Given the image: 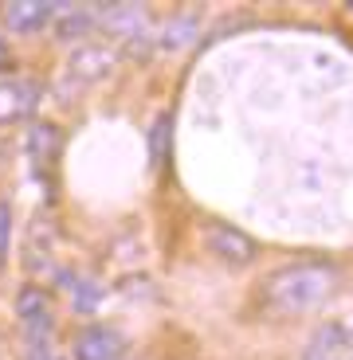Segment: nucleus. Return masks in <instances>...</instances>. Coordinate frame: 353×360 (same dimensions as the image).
<instances>
[{"instance_id": "obj_1", "label": "nucleus", "mask_w": 353, "mask_h": 360, "mask_svg": "<svg viewBox=\"0 0 353 360\" xmlns=\"http://www.w3.org/2000/svg\"><path fill=\"white\" fill-rule=\"evenodd\" d=\"M334 282L337 270L330 262H295V266H283L267 278V302L279 306L283 314H299V309L318 306L334 290Z\"/></svg>"}, {"instance_id": "obj_2", "label": "nucleus", "mask_w": 353, "mask_h": 360, "mask_svg": "<svg viewBox=\"0 0 353 360\" xmlns=\"http://www.w3.org/2000/svg\"><path fill=\"white\" fill-rule=\"evenodd\" d=\"M16 314L27 329V341L32 349L36 345H47V333H51V309H47V294L39 286H20L16 294Z\"/></svg>"}, {"instance_id": "obj_3", "label": "nucleus", "mask_w": 353, "mask_h": 360, "mask_svg": "<svg viewBox=\"0 0 353 360\" xmlns=\"http://www.w3.org/2000/svg\"><path fill=\"white\" fill-rule=\"evenodd\" d=\"M209 251L220 255L224 262L247 266V262H255L259 247H255V239H252V235H244L240 227H232V224H212V227H209Z\"/></svg>"}, {"instance_id": "obj_4", "label": "nucleus", "mask_w": 353, "mask_h": 360, "mask_svg": "<svg viewBox=\"0 0 353 360\" xmlns=\"http://www.w3.org/2000/svg\"><path fill=\"white\" fill-rule=\"evenodd\" d=\"M75 360H122V337L110 325H87L75 333Z\"/></svg>"}, {"instance_id": "obj_5", "label": "nucleus", "mask_w": 353, "mask_h": 360, "mask_svg": "<svg viewBox=\"0 0 353 360\" xmlns=\"http://www.w3.org/2000/svg\"><path fill=\"white\" fill-rule=\"evenodd\" d=\"M55 16V4H39V0H16L4 8V24L16 32V36H32V32H44V24Z\"/></svg>"}, {"instance_id": "obj_6", "label": "nucleus", "mask_w": 353, "mask_h": 360, "mask_svg": "<svg viewBox=\"0 0 353 360\" xmlns=\"http://www.w3.org/2000/svg\"><path fill=\"white\" fill-rule=\"evenodd\" d=\"M99 294H102V290L94 286V282H79V286H71V302H75L79 314H91L94 302H99Z\"/></svg>"}, {"instance_id": "obj_7", "label": "nucleus", "mask_w": 353, "mask_h": 360, "mask_svg": "<svg viewBox=\"0 0 353 360\" xmlns=\"http://www.w3.org/2000/svg\"><path fill=\"white\" fill-rule=\"evenodd\" d=\"M32 149L55 157V149H59V134H55V126H36L32 129Z\"/></svg>"}, {"instance_id": "obj_8", "label": "nucleus", "mask_w": 353, "mask_h": 360, "mask_svg": "<svg viewBox=\"0 0 353 360\" xmlns=\"http://www.w3.org/2000/svg\"><path fill=\"white\" fill-rule=\"evenodd\" d=\"M189 32H197V24H192V20H177V24L173 27H165V44L169 47H181V44H189Z\"/></svg>"}, {"instance_id": "obj_9", "label": "nucleus", "mask_w": 353, "mask_h": 360, "mask_svg": "<svg viewBox=\"0 0 353 360\" xmlns=\"http://www.w3.org/2000/svg\"><path fill=\"white\" fill-rule=\"evenodd\" d=\"M91 27V12H75V16H67L63 24H59V32H63V39L79 36V32H87Z\"/></svg>"}, {"instance_id": "obj_10", "label": "nucleus", "mask_w": 353, "mask_h": 360, "mask_svg": "<svg viewBox=\"0 0 353 360\" xmlns=\"http://www.w3.org/2000/svg\"><path fill=\"white\" fill-rule=\"evenodd\" d=\"M8 227H12V207L0 204V266L8 259Z\"/></svg>"}, {"instance_id": "obj_11", "label": "nucleus", "mask_w": 353, "mask_h": 360, "mask_svg": "<svg viewBox=\"0 0 353 360\" xmlns=\"http://www.w3.org/2000/svg\"><path fill=\"white\" fill-rule=\"evenodd\" d=\"M8 67V44H4V36H0V71Z\"/></svg>"}]
</instances>
